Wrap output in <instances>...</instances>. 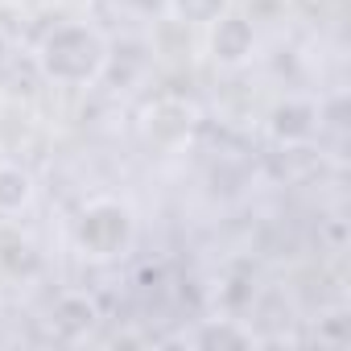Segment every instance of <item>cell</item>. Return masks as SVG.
Segmentation results:
<instances>
[{
    "label": "cell",
    "mask_w": 351,
    "mask_h": 351,
    "mask_svg": "<svg viewBox=\"0 0 351 351\" xmlns=\"http://www.w3.org/2000/svg\"><path fill=\"white\" fill-rule=\"evenodd\" d=\"M34 173L17 161H0V215H17L34 203Z\"/></svg>",
    "instance_id": "cell-6"
},
{
    "label": "cell",
    "mask_w": 351,
    "mask_h": 351,
    "mask_svg": "<svg viewBox=\"0 0 351 351\" xmlns=\"http://www.w3.org/2000/svg\"><path fill=\"white\" fill-rule=\"evenodd\" d=\"M195 124H199L195 104H186V99H178V95L153 99V104L145 108V116H141L145 141H149L153 149H165V153H169V149H182V145L191 141Z\"/></svg>",
    "instance_id": "cell-3"
},
{
    "label": "cell",
    "mask_w": 351,
    "mask_h": 351,
    "mask_svg": "<svg viewBox=\"0 0 351 351\" xmlns=\"http://www.w3.org/2000/svg\"><path fill=\"white\" fill-rule=\"evenodd\" d=\"M38 66L58 87H91L108 71V42L83 21L54 25L38 46Z\"/></svg>",
    "instance_id": "cell-1"
},
{
    "label": "cell",
    "mask_w": 351,
    "mask_h": 351,
    "mask_svg": "<svg viewBox=\"0 0 351 351\" xmlns=\"http://www.w3.org/2000/svg\"><path fill=\"white\" fill-rule=\"evenodd\" d=\"M269 132L281 145H310L318 132V108L310 99H285L269 112Z\"/></svg>",
    "instance_id": "cell-5"
},
{
    "label": "cell",
    "mask_w": 351,
    "mask_h": 351,
    "mask_svg": "<svg viewBox=\"0 0 351 351\" xmlns=\"http://www.w3.org/2000/svg\"><path fill=\"white\" fill-rule=\"evenodd\" d=\"M9 58H13V42H9V34L0 29V71L9 66Z\"/></svg>",
    "instance_id": "cell-10"
},
{
    "label": "cell",
    "mask_w": 351,
    "mask_h": 351,
    "mask_svg": "<svg viewBox=\"0 0 351 351\" xmlns=\"http://www.w3.org/2000/svg\"><path fill=\"white\" fill-rule=\"evenodd\" d=\"M136 219L120 199H91L75 219V244L87 261H116L132 248Z\"/></svg>",
    "instance_id": "cell-2"
},
{
    "label": "cell",
    "mask_w": 351,
    "mask_h": 351,
    "mask_svg": "<svg viewBox=\"0 0 351 351\" xmlns=\"http://www.w3.org/2000/svg\"><path fill=\"white\" fill-rule=\"evenodd\" d=\"M195 343L199 347H248L252 343V330H244L236 322H207Z\"/></svg>",
    "instance_id": "cell-9"
},
{
    "label": "cell",
    "mask_w": 351,
    "mask_h": 351,
    "mask_svg": "<svg viewBox=\"0 0 351 351\" xmlns=\"http://www.w3.org/2000/svg\"><path fill=\"white\" fill-rule=\"evenodd\" d=\"M207 50H211V62L223 66V71H240L252 62L256 54V29L248 17L240 13H219L211 25H207Z\"/></svg>",
    "instance_id": "cell-4"
},
{
    "label": "cell",
    "mask_w": 351,
    "mask_h": 351,
    "mask_svg": "<svg viewBox=\"0 0 351 351\" xmlns=\"http://www.w3.org/2000/svg\"><path fill=\"white\" fill-rule=\"evenodd\" d=\"M50 318H54V326H58L62 339H83L91 330V322H95V302L87 293H62L54 302Z\"/></svg>",
    "instance_id": "cell-7"
},
{
    "label": "cell",
    "mask_w": 351,
    "mask_h": 351,
    "mask_svg": "<svg viewBox=\"0 0 351 351\" xmlns=\"http://www.w3.org/2000/svg\"><path fill=\"white\" fill-rule=\"evenodd\" d=\"M169 17L182 21V25H211L219 13H228L232 0H165Z\"/></svg>",
    "instance_id": "cell-8"
}]
</instances>
